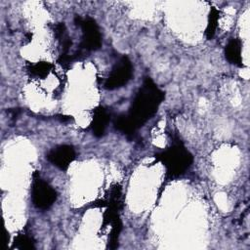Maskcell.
Instances as JSON below:
<instances>
[{
	"label": "cell",
	"instance_id": "cell-7",
	"mask_svg": "<svg viewBox=\"0 0 250 250\" xmlns=\"http://www.w3.org/2000/svg\"><path fill=\"white\" fill-rule=\"evenodd\" d=\"M109 121V114L104 107L100 106L94 110L93 120L91 123L93 134L96 137H102L106 129L107 123Z\"/></svg>",
	"mask_w": 250,
	"mask_h": 250
},
{
	"label": "cell",
	"instance_id": "cell-8",
	"mask_svg": "<svg viewBox=\"0 0 250 250\" xmlns=\"http://www.w3.org/2000/svg\"><path fill=\"white\" fill-rule=\"evenodd\" d=\"M226 59L232 64L242 65V57H241V43L236 38H231L225 49Z\"/></svg>",
	"mask_w": 250,
	"mask_h": 250
},
{
	"label": "cell",
	"instance_id": "cell-5",
	"mask_svg": "<svg viewBox=\"0 0 250 250\" xmlns=\"http://www.w3.org/2000/svg\"><path fill=\"white\" fill-rule=\"evenodd\" d=\"M76 20H78V23L82 28V48L88 51L99 49L102 45V34L95 20L77 17Z\"/></svg>",
	"mask_w": 250,
	"mask_h": 250
},
{
	"label": "cell",
	"instance_id": "cell-9",
	"mask_svg": "<svg viewBox=\"0 0 250 250\" xmlns=\"http://www.w3.org/2000/svg\"><path fill=\"white\" fill-rule=\"evenodd\" d=\"M13 247L18 249H33L34 240L27 234H20L15 238Z\"/></svg>",
	"mask_w": 250,
	"mask_h": 250
},
{
	"label": "cell",
	"instance_id": "cell-11",
	"mask_svg": "<svg viewBox=\"0 0 250 250\" xmlns=\"http://www.w3.org/2000/svg\"><path fill=\"white\" fill-rule=\"evenodd\" d=\"M51 67L52 66L49 62H37V63L31 65L30 68H29V71L31 72L32 75L39 76V77H44L49 73V71L51 70Z\"/></svg>",
	"mask_w": 250,
	"mask_h": 250
},
{
	"label": "cell",
	"instance_id": "cell-3",
	"mask_svg": "<svg viewBox=\"0 0 250 250\" xmlns=\"http://www.w3.org/2000/svg\"><path fill=\"white\" fill-rule=\"evenodd\" d=\"M133 75V65L128 57L123 56L112 67L108 77L104 82V88L113 90L128 83Z\"/></svg>",
	"mask_w": 250,
	"mask_h": 250
},
{
	"label": "cell",
	"instance_id": "cell-4",
	"mask_svg": "<svg viewBox=\"0 0 250 250\" xmlns=\"http://www.w3.org/2000/svg\"><path fill=\"white\" fill-rule=\"evenodd\" d=\"M56 199L57 192L47 182L40 178L33 181L31 188V200L36 208L46 210L55 203Z\"/></svg>",
	"mask_w": 250,
	"mask_h": 250
},
{
	"label": "cell",
	"instance_id": "cell-10",
	"mask_svg": "<svg viewBox=\"0 0 250 250\" xmlns=\"http://www.w3.org/2000/svg\"><path fill=\"white\" fill-rule=\"evenodd\" d=\"M218 18H219V13L216 9H212L210 14H209V19H208V24L206 27V37L208 39H211L214 36L216 27H217V22H218Z\"/></svg>",
	"mask_w": 250,
	"mask_h": 250
},
{
	"label": "cell",
	"instance_id": "cell-1",
	"mask_svg": "<svg viewBox=\"0 0 250 250\" xmlns=\"http://www.w3.org/2000/svg\"><path fill=\"white\" fill-rule=\"evenodd\" d=\"M164 93L150 78L144 81L137 93L129 113L126 115L135 129L141 127L156 111L164 99Z\"/></svg>",
	"mask_w": 250,
	"mask_h": 250
},
{
	"label": "cell",
	"instance_id": "cell-2",
	"mask_svg": "<svg viewBox=\"0 0 250 250\" xmlns=\"http://www.w3.org/2000/svg\"><path fill=\"white\" fill-rule=\"evenodd\" d=\"M167 172L175 177L184 174L192 163V155L181 144H175L159 155Z\"/></svg>",
	"mask_w": 250,
	"mask_h": 250
},
{
	"label": "cell",
	"instance_id": "cell-6",
	"mask_svg": "<svg viewBox=\"0 0 250 250\" xmlns=\"http://www.w3.org/2000/svg\"><path fill=\"white\" fill-rule=\"evenodd\" d=\"M75 158V150L71 146L62 145L54 147L47 154V159L61 170H66Z\"/></svg>",
	"mask_w": 250,
	"mask_h": 250
}]
</instances>
